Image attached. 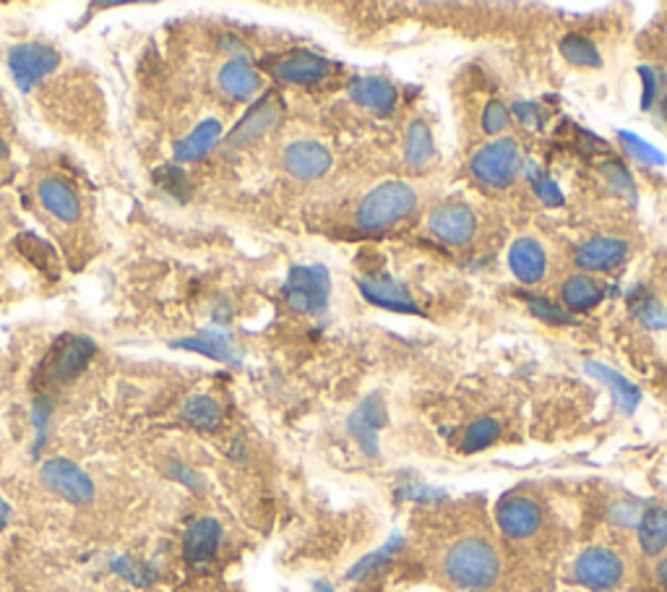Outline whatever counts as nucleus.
Returning a JSON list of instances; mask_svg holds the SVG:
<instances>
[{
    "instance_id": "obj_29",
    "label": "nucleus",
    "mask_w": 667,
    "mask_h": 592,
    "mask_svg": "<svg viewBox=\"0 0 667 592\" xmlns=\"http://www.w3.org/2000/svg\"><path fill=\"white\" fill-rule=\"evenodd\" d=\"M561 55L568 60V63H574V66L582 68L602 66V58L600 53H597L595 42L582 37V34H568V37H563Z\"/></svg>"
},
{
    "instance_id": "obj_10",
    "label": "nucleus",
    "mask_w": 667,
    "mask_h": 592,
    "mask_svg": "<svg viewBox=\"0 0 667 592\" xmlns=\"http://www.w3.org/2000/svg\"><path fill=\"white\" fill-rule=\"evenodd\" d=\"M496 514L503 535H509V538L514 540L532 538L542 525V509L537 506V501L527 499V496H509V499H503Z\"/></svg>"
},
{
    "instance_id": "obj_27",
    "label": "nucleus",
    "mask_w": 667,
    "mask_h": 592,
    "mask_svg": "<svg viewBox=\"0 0 667 592\" xmlns=\"http://www.w3.org/2000/svg\"><path fill=\"white\" fill-rule=\"evenodd\" d=\"M183 418L199 431H214L222 423V407L214 397L206 394H196L183 405Z\"/></svg>"
},
{
    "instance_id": "obj_28",
    "label": "nucleus",
    "mask_w": 667,
    "mask_h": 592,
    "mask_svg": "<svg viewBox=\"0 0 667 592\" xmlns=\"http://www.w3.org/2000/svg\"><path fill=\"white\" fill-rule=\"evenodd\" d=\"M404 157L415 167H423L433 157V134H430L428 123L417 118L407 128V144H404Z\"/></svg>"
},
{
    "instance_id": "obj_5",
    "label": "nucleus",
    "mask_w": 667,
    "mask_h": 592,
    "mask_svg": "<svg viewBox=\"0 0 667 592\" xmlns=\"http://www.w3.org/2000/svg\"><path fill=\"white\" fill-rule=\"evenodd\" d=\"M97 347L89 337H79V334H68L58 345L47 353L45 363H42V376L47 384H66L73 381L89 366V360L94 358Z\"/></svg>"
},
{
    "instance_id": "obj_21",
    "label": "nucleus",
    "mask_w": 667,
    "mask_h": 592,
    "mask_svg": "<svg viewBox=\"0 0 667 592\" xmlns=\"http://www.w3.org/2000/svg\"><path fill=\"white\" fill-rule=\"evenodd\" d=\"M219 139H222V123L217 118L204 120L175 147V162L183 165V162L201 160L204 154L212 152Z\"/></svg>"
},
{
    "instance_id": "obj_33",
    "label": "nucleus",
    "mask_w": 667,
    "mask_h": 592,
    "mask_svg": "<svg viewBox=\"0 0 667 592\" xmlns=\"http://www.w3.org/2000/svg\"><path fill=\"white\" fill-rule=\"evenodd\" d=\"M399 546H402V538H399V535H394V538H391L389 543H386V546L381 548V551H376V553H370V556H365V559L360 561V564H357L355 569H352L350 577L352 579H365V577H368V574H373V572H376V569H381V564H384V561H389L391 556H394V553L399 551Z\"/></svg>"
},
{
    "instance_id": "obj_8",
    "label": "nucleus",
    "mask_w": 667,
    "mask_h": 592,
    "mask_svg": "<svg viewBox=\"0 0 667 592\" xmlns=\"http://www.w3.org/2000/svg\"><path fill=\"white\" fill-rule=\"evenodd\" d=\"M42 483L60 499L71 501V504H89L94 499V483L92 478L73 465L68 459H47L42 465Z\"/></svg>"
},
{
    "instance_id": "obj_19",
    "label": "nucleus",
    "mask_w": 667,
    "mask_h": 592,
    "mask_svg": "<svg viewBox=\"0 0 667 592\" xmlns=\"http://www.w3.org/2000/svg\"><path fill=\"white\" fill-rule=\"evenodd\" d=\"M40 193L42 207L53 214L55 220L60 222H76L81 217V204L79 196L73 193V188L68 183H63L60 178H45L37 188Z\"/></svg>"
},
{
    "instance_id": "obj_24",
    "label": "nucleus",
    "mask_w": 667,
    "mask_h": 592,
    "mask_svg": "<svg viewBox=\"0 0 667 592\" xmlns=\"http://www.w3.org/2000/svg\"><path fill=\"white\" fill-rule=\"evenodd\" d=\"M172 347H180V350H191V353H201L212 360H222V363H240V355L235 353V347L230 345L227 334L217 332V329H206L199 337H191V340H178L172 342Z\"/></svg>"
},
{
    "instance_id": "obj_18",
    "label": "nucleus",
    "mask_w": 667,
    "mask_h": 592,
    "mask_svg": "<svg viewBox=\"0 0 667 592\" xmlns=\"http://www.w3.org/2000/svg\"><path fill=\"white\" fill-rule=\"evenodd\" d=\"M350 97L357 105L368 107V110L378 115L394 113V107H397V89H394V84L386 79H378V76H360V79L352 81Z\"/></svg>"
},
{
    "instance_id": "obj_23",
    "label": "nucleus",
    "mask_w": 667,
    "mask_h": 592,
    "mask_svg": "<svg viewBox=\"0 0 667 592\" xmlns=\"http://www.w3.org/2000/svg\"><path fill=\"white\" fill-rule=\"evenodd\" d=\"M602 298H605V287L589 274H574L563 282V303L571 311H589L600 306Z\"/></svg>"
},
{
    "instance_id": "obj_37",
    "label": "nucleus",
    "mask_w": 667,
    "mask_h": 592,
    "mask_svg": "<svg viewBox=\"0 0 667 592\" xmlns=\"http://www.w3.org/2000/svg\"><path fill=\"white\" fill-rule=\"evenodd\" d=\"M613 519L618 522V525L623 527H631V525H639V509H636L634 504H615L613 506Z\"/></svg>"
},
{
    "instance_id": "obj_34",
    "label": "nucleus",
    "mask_w": 667,
    "mask_h": 592,
    "mask_svg": "<svg viewBox=\"0 0 667 592\" xmlns=\"http://www.w3.org/2000/svg\"><path fill=\"white\" fill-rule=\"evenodd\" d=\"M527 306H529V311L535 313L537 319L548 321V324H553V326L576 324L574 313H566L563 308L553 306V303H550V300H545V298H527Z\"/></svg>"
},
{
    "instance_id": "obj_25",
    "label": "nucleus",
    "mask_w": 667,
    "mask_h": 592,
    "mask_svg": "<svg viewBox=\"0 0 667 592\" xmlns=\"http://www.w3.org/2000/svg\"><path fill=\"white\" fill-rule=\"evenodd\" d=\"M636 535H639V546L647 556H660L667 548V509L652 506L641 514L639 525H636Z\"/></svg>"
},
{
    "instance_id": "obj_13",
    "label": "nucleus",
    "mask_w": 667,
    "mask_h": 592,
    "mask_svg": "<svg viewBox=\"0 0 667 592\" xmlns=\"http://www.w3.org/2000/svg\"><path fill=\"white\" fill-rule=\"evenodd\" d=\"M360 293L365 295V300H370V303L378 308H389V311L399 313H417V303L412 300L410 290H407L402 282L386 277V274L360 280Z\"/></svg>"
},
{
    "instance_id": "obj_42",
    "label": "nucleus",
    "mask_w": 667,
    "mask_h": 592,
    "mask_svg": "<svg viewBox=\"0 0 667 592\" xmlns=\"http://www.w3.org/2000/svg\"><path fill=\"white\" fill-rule=\"evenodd\" d=\"M316 592H334V590H331L329 585H318V587H316Z\"/></svg>"
},
{
    "instance_id": "obj_26",
    "label": "nucleus",
    "mask_w": 667,
    "mask_h": 592,
    "mask_svg": "<svg viewBox=\"0 0 667 592\" xmlns=\"http://www.w3.org/2000/svg\"><path fill=\"white\" fill-rule=\"evenodd\" d=\"M274 120H277V107L271 105V102H258L251 113L240 120L238 128L232 131L230 144L232 147H243V144H248V141L258 139V136L264 134V131H269Z\"/></svg>"
},
{
    "instance_id": "obj_3",
    "label": "nucleus",
    "mask_w": 667,
    "mask_h": 592,
    "mask_svg": "<svg viewBox=\"0 0 667 592\" xmlns=\"http://www.w3.org/2000/svg\"><path fill=\"white\" fill-rule=\"evenodd\" d=\"M284 300L292 311L298 313H324L329 306L331 277L329 269L321 264L313 267H292L284 282Z\"/></svg>"
},
{
    "instance_id": "obj_2",
    "label": "nucleus",
    "mask_w": 667,
    "mask_h": 592,
    "mask_svg": "<svg viewBox=\"0 0 667 592\" xmlns=\"http://www.w3.org/2000/svg\"><path fill=\"white\" fill-rule=\"evenodd\" d=\"M417 193L415 188L402 183V180H386L381 186L360 201L355 222L363 230H384V227L397 225L407 214L415 212Z\"/></svg>"
},
{
    "instance_id": "obj_12",
    "label": "nucleus",
    "mask_w": 667,
    "mask_h": 592,
    "mask_svg": "<svg viewBox=\"0 0 667 592\" xmlns=\"http://www.w3.org/2000/svg\"><path fill=\"white\" fill-rule=\"evenodd\" d=\"M384 426H386V405L378 394H370L368 400L350 415V423H347L352 439L360 444V449H363L368 457H376L378 454V433H381V428Z\"/></svg>"
},
{
    "instance_id": "obj_40",
    "label": "nucleus",
    "mask_w": 667,
    "mask_h": 592,
    "mask_svg": "<svg viewBox=\"0 0 667 592\" xmlns=\"http://www.w3.org/2000/svg\"><path fill=\"white\" fill-rule=\"evenodd\" d=\"M8 519H11V506L6 504V501L0 499V530L8 525Z\"/></svg>"
},
{
    "instance_id": "obj_30",
    "label": "nucleus",
    "mask_w": 667,
    "mask_h": 592,
    "mask_svg": "<svg viewBox=\"0 0 667 592\" xmlns=\"http://www.w3.org/2000/svg\"><path fill=\"white\" fill-rule=\"evenodd\" d=\"M498 436H501V426H498L496 420L490 418L477 420V423H472V426L467 428V433H464L462 449L469 454L483 452V449H488L490 444H496Z\"/></svg>"
},
{
    "instance_id": "obj_31",
    "label": "nucleus",
    "mask_w": 667,
    "mask_h": 592,
    "mask_svg": "<svg viewBox=\"0 0 667 592\" xmlns=\"http://www.w3.org/2000/svg\"><path fill=\"white\" fill-rule=\"evenodd\" d=\"M618 136H621L623 149H626L634 160L644 162V165H665V154L657 147H652V144H647L641 136L631 134V131H621Z\"/></svg>"
},
{
    "instance_id": "obj_16",
    "label": "nucleus",
    "mask_w": 667,
    "mask_h": 592,
    "mask_svg": "<svg viewBox=\"0 0 667 592\" xmlns=\"http://www.w3.org/2000/svg\"><path fill=\"white\" fill-rule=\"evenodd\" d=\"M271 74L282 81H290V84H316L329 74V63L316 53L295 50V53L279 60L277 66L271 68Z\"/></svg>"
},
{
    "instance_id": "obj_4",
    "label": "nucleus",
    "mask_w": 667,
    "mask_h": 592,
    "mask_svg": "<svg viewBox=\"0 0 667 592\" xmlns=\"http://www.w3.org/2000/svg\"><path fill=\"white\" fill-rule=\"evenodd\" d=\"M522 170V152L514 139H496L472 157V173L490 188L511 186Z\"/></svg>"
},
{
    "instance_id": "obj_41",
    "label": "nucleus",
    "mask_w": 667,
    "mask_h": 592,
    "mask_svg": "<svg viewBox=\"0 0 667 592\" xmlns=\"http://www.w3.org/2000/svg\"><path fill=\"white\" fill-rule=\"evenodd\" d=\"M657 577H660V585L667 590V559H662L660 566H657Z\"/></svg>"
},
{
    "instance_id": "obj_7",
    "label": "nucleus",
    "mask_w": 667,
    "mask_h": 592,
    "mask_svg": "<svg viewBox=\"0 0 667 592\" xmlns=\"http://www.w3.org/2000/svg\"><path fill=\"white\" fill-rule=\"evenodd\" d=\"M574 577L579 585L589 587V590H610V587L621 585L623 561L610 548H587L576 559Z\"/></svg>"
},
{
    "instance_id": "obj_6",
    "label": "nucleus",
    "mask_w": 667,
    "mask_h": 592,
    "mask_svg": "<svg viewBox=\"0 0 667 592\" xmlns=\"http://www.w3.org/2000/svg\"><path fill=\"white\" fill-rule=\"evenodd\" d=\"M58 66V50H53L50 45H42V42H24V45H16L8 53V68H11V76H14L16 87L21 92H32L34 84H40Z\"/></svg>"
},
{
    "instance_id": "obj_22",
    "label": "nucleus",
    "mask_w": 667,
    "mask_h": 592,
    "mask_svg": "<svg viewBox=\"0 0 667 592\" xmlns=\"http://www.w3.org/2000/svg\"><path fill=\"white\" fill-rule=\"evenodd\" d=\"M219 87L235 100H251L253 94L261 89V76L243 60H230L219 71Z\"/></svg>"
},
{
    "instance_id": "obj_1",
    "label": "nucleus",
    "mask_w": 667,
    "mask_h": 592,
    "mask_svg": "<svg viewBox=\"0 0 667 592\" xmlns=\"http://www.w3.org/2000/svg\"><path fill=\"white\" fill-rule=\"evenodd\" d=\"M443 569L462 590H488L501 574V559L485 538H462L446 551Z\"/></svg>"
},
{
    "instance_id": "obj_14",
    "label": "nucleus",
    "mask_w": 667,
    "mask_h": 592,
    "mask_svg": "<svg viewBox=\"0 0 667 592\" xmlns=\"http://www.w3.org/2000/svg\"><path fill=\"white\" fill-rule=\"evenodd\" d=\"M628 253V243L621 238H610V235H600L579 246L576 251V264L587 272H608V269L623 264Z\"/></svg>"
},
{
    "instance_id": "obj_36",
    "label": "nucleus",
    "mask_w": 667,
    "mask_h": 592,
    "mask_svg": "<svg viewBox=\"0 0 667 592\" xmlns=\"http://www.w3.org/2000/svg\"><path fill=\"white\" fill-rule=\"evenodd\" d=\"M605 173H608V178L613 180L615 191H626L628 196H634V183H631V175H628L621 165H605Z\"/></svg>"
},
{
    "instance_id": "obj_9",
    "label": "nucleus",
    "mask_w": 667,
    "mask_h": 592,
    "mask_svg": "<svg viewBox=\"0 0 667 592\" xmlns=\"http://www.w3.org/2000/svg\"><path fill=\"white\" fill-rule=\"evenodd\" d=\"M428 230L449 246H467L469 240L475 238L477 217L467 204L446 201L428 217Z\"/></svg>"
},
{
    "instance_id": "obj_35",
    "label": "nucleus",
    "mask_w": 667,
    "mask_h": 592,
    "mask_svg": "<svg viewBox=\"0 0 667 592\" xmlns=\"http://www.w3.org/2000/svg\"><path fill=\"white\" fill-rule=\"evenodd\" d=\"M509 118H511V115H509V110H506V105H503V102H498V100L488 102V105H485V110H483V131L490 136L501 134L503 128L509 126Z\"/></svg>"
},
{
    "instance_id": "obj_20",
    "label": "nucleus",
    "mask_w": 667,
    "mask_h": 592,
    "mask_svg": "<svg viewBox=\"0 0 667 592\" xmlns=\"http://www.w3.org/2000/svg\"><path fill=\"white\" fill-rule=\"evenodd\" d=\"M584 368H587V373L592 376V379H597L600 384H605L610 392H613V400H615V405H618V410H623L626 415L634 413L636 405H639V400H641V394H639V389H636V386L626 379V376H621V373L615 371V368L605 366V363H597V360H587Z\"/></svg>"
},
{
    "instance_id": "obj_15",
    "label": "nucleus",
    "mask_w": 667,
    "mask_h": 592,
    "mask_svg": "<svg viewBox=\"0 0 667 592\" xmlns=\"http://www.w3.org/2000/svg\"><path fill=\"white\" fill-rule=\"evenodd\" d=\"M222 543V527L217 519L201 517L196 519L183 538V553L191 564H206L217 556V548Z\"/></svg>"
},
{
    "instance_id": "obj_39",
    "label": "nucleus",
    "mask_w": 667,
    "mask_h": 592,
    "mask_svg": "<svg viewBox=\"0 0 667 592\" xmlns=\"http://www.w3.org/2000/svg\"><path fill=\"white\" fill-rule=\"evenodd\" d=\"M516 113L519 115H524V123H527V126H537V123H540V118H537V107H532V105H516Z\"/></svg>"
},
{
    "instance_id": "obj_32",
    "label": "nucleus",
    "mask_w": 667,
    "mask_h": 592,
    "mask_svg": "<svg viewBox=\"0 0 667 592\" xmlns=\"http://www.w3.org/2000/svg\"><path fill=\"white\" fill-rule=\"evenodd\" d=\"M527 175H529V183H532V188H535V193L540 196V201H545L548 207H561V204H563L561 188L555 186L553 178H550V175L545 173L542 167L529 165Z\"/></svg>"
},
{
    "instance_id": "obj_17",
    "label": "nucleus",
    "mask_w": 667,
    "mask_h": 592,
    "mask_svg": "<svg viewBox=\"0 0 667 592\" xmlns=\"http://www.w3.org/2000/svg\"><path fill=\"white\" fill-rule=\"evenodd\" d=\"M509 267L514 272L516 280H522L524 285H535L545 277L548 269V256L542 251V246L532 238H519L509 251Z\"/></svg>"
},
{
    "instance_id": "obj_38",
    "label": "nucleus",
    "mask_w": 667,
    "mask_h": 592,
    "mask_svg": "<svg viewBox=\"0 0 667 592\" xmlns=\"http://www.w3.org/2000/svg\"><path fill=\"white\" fill-rule=\"evenodd\" d=\"M639 74H641V79H644V107H649L654 97H657V74H654L652 68H647V66H641Z\"/></svg>"
},
{
    "instance_id": "obj_11",
    "label": "nucleus",
    "mask_w": 667,
    "mask_h": 592,
    "mask_svg": "<svg viewBox=\"0 0 667 592\" xmlns=\"http://www.w3.org/2000/svg\"><path fill=\"white\" fill-rule=\"evenodd\" d=\"M284 170L298 180H316L329 173L331 152L318 141H295L282 154Z\"/></svg>"
}]
</instances>
